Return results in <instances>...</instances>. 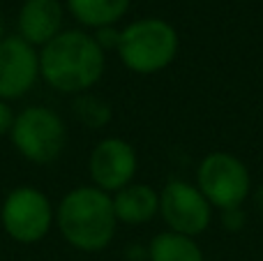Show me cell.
I'll return each mask as SVG.
<instances>
[{"label":"cell","instance_id":"6","mask_svg":"<svg viewBox=\"0 0 263 261\" xmlns=\"http://www.w3.org/2000/svg\"><path fill=\"white\" fill-rule=\"evenodd\" d=\"M0 225L12 240L21 245H35L44 240L55 225V208L42 190L32 185H18L5 197L0 208Z\"/></svg>","mask_w":263,"mask_h":261},{"label":"cell","instance_id":"12","mask_svg":"<svg viewBox=\"0 0 263 261\" xmlns=\"http://www.w3.org/2000/svg\"><path fill=\"white\" fill-rule=\"evenodd\" d=\"M132 0H67V9L81 26L100 30L116 26L127 14Z\"/></svg>","mask_w":263,"mask_h":261},{"label":"cell","instance_id":"17","mask_svg":"<svg viewBox=\"0 0 263 261\" xmlns=\"http://www.w3.org/2000/svg\"><path fill=\"white\" fill-rule=\"evenodd\" d=\"M5 37V23H3V16H0V40Z\"/></svg>","mask_w":263,"mask_h":261},{"label":"cell","instance_id":"10","mask_svg":"<svg viewBox=\"0 0 263 261\" xmlns=\"http://www.w3.org/2000/svg\"><path fill=\"white\" fill-rule=\"evenodd\" d=\"M63 18L65 9L60 0H26L16 16V35L42 49L63 32Z\"/></svg>","mask_w":263,"mask_h":261},{"label":"cell","instance_id":"11","mask_svg":"<svg viewBox=\"0 0 263 261\" xmlns=\"http://www.w3.org/2000/svg\"><path fill=\"white\" fill-rule=\"evenodd\" d=\"M114 199V213L118 225L141 227L159 215V192L150 185L129 183L127 188L111 194Z\"/></svg>","mask_w":263,"mask_h":261},{"label":"cell","instance_id":"9","mask_svg":"<svg viewBox=\"0 0 263 261\" xmlns=\"http://www.w3.org/2000/svg\"><path fill=\"white\" fill-rule=\"evenodd\" d=\"M40 79V51L18 35L0 40V100L12 102L32 90Z\"/></svg>","mask_w":263,"mask_h":261},{"label":"cell","instance_id":"16","mask_svg":"<svg viewBox=\"0 0 263 261\" xmlns=\"http://www.w3.org/2000/svg\"><path fill=\"white\" fill-rule=\"evenodd\" d=\"M14 118H16V114H14V111H12V106H9V102L0 100V137H5V134H9V132H12Z\"/></svg>","mask_w":263,"mask_h":261},{"label":"cell","instance_id":"13","mask_svg":"<svg viewBox=\"0 0 263 261\" xmlns=\"http://www.w3.org/2000/svg\"><path fill=\"white\" fill-rule=\"evenodd\" d=\"M148 261H205V257L196 238L166 229L150 240Z\"/></svg>","mask_w":263,"mask_h":261},{"label":"cell","instance_id":"5","mask_svg":"<svg viewBox=\"0 0 263 261\" xmlns=\"http://www.w3.org/2000/svg\"><path fill=\"white\" fill-rule=\"evenodd\" d=\"M196 188L208 203L219 211L242 208L252 192V174L240 157L215 151L201 160L196 169Z\"/></svg>","mask_w":263,"mask_h":261},{"label":"cell","instance_id":"7","mask_svg":"<svg viewBox=\"0 0 263 261\" xmlns=\"http://www.w3.org/2000/svg\"><path fill=\"white\" fill-rule=\"evenodd\" d=\"M159 215L168 231L196 238L210 227L213 206L196 185L187 180H168L159 192Z\"/></svg>","mask_w":263,"mask_h":261},{"label":"cell","instance_id":"15","mask_svg":"<svg viewBox=\"0 0 263 261\" xmlns=\"http://www.w3.org/2000/svg\"><path fill=\"white\" fill-rule=\"evenodd\" d=\"M97 40V44L102 46L104 51L109 49H116L118 46V40H120V30H116L114 26H106V28H100V30H95V35H92Z\"/></svg>","mask_w":263,"mask_h":261},{"label":"cell","instance_id":"8","mask_svg":"<svg viewBox=\"0 0 263 261\" xmlns=\"http://www.w3.org/2000/svg\"><path fill=\"white\" fill-rule=\"evenodd\" d=\"M139 171V157L129 141L120 137H106L95 143L88 157V174L97 190L116 194L118 190L134 183Z\"/></svg>","mask_w":263,"mask_h":261},{"label":"cell","instance_id":"1","mask_svg":"<svg viewBox=\"0 0 263 261\" xmlns=\"http://www.w3.org/2000/svg\"><path fill=\"white\" fill-rule=\"evenodd\" d=\"M106 69V51L86 30H63L40 49V77L63 95L90 92Z\"/></svg>","mask_w":263,"mask_h":261},{"label":"cell","instance_id":"3","mask_svg":"<svg viewBox=\"0 0 263 261\" xmlns=\"http://www.w3.org/2000/svg\"><path fill=\"white\" fill-rule=\"evenodd\" d=\"M180 37L176 28L159 16H143L120 30L118 58L129 72L148 77L166 69L176 60Z\"/></svg>","mask_w":263,"mask_h":261},{"label":"cell","instance_id":"14","mask_svg":"<svg viewBox=\"0 0 263 261\" xmlns=\"http://www.w3.org/2000/svg\"><path fill=\"white\" fill-rule=\"evenodd\" d=\"M72 111L77 116V120L88 129H102L111 123L114 118V111L106 104L102 97L92 95V92H81V95L74 97Z\"/></svg>","mask_w":263,"mask_h":261},{"label":"cell","instance_id":"2","mask_svg":"<svg viewBox=\"0 0 263 261\" xmlns=\"http://www.w3.org/2000/svg\"><path fill=\"white\" fill-rule=\"evenodd\" d=\"M55 225L60 236L74 250L88 254L102 252L118 231L114 199L95 185L74 188L60 199L55 208Z\"/></svg>","mask_w":263,"mask_h":261},{"label":"cell","instance_id":"4","mask_svg":"<svg viewBox=\"0 0 263 261\" xmlns=\"http://www.w3.org/2000/svg\"><path fill=\"white\" fill-rule=\"evenodd\" d=\"M9 139L23 160L46 166L67 148V125L49 106H26L14 118Z\"/></svg>","mask_w":263,"mask_h":261}]
</instances>
